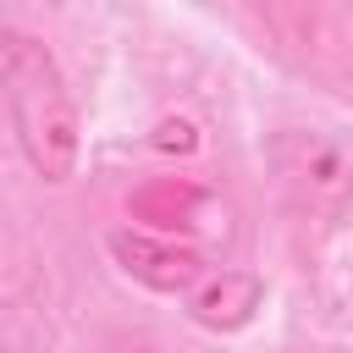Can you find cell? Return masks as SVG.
I'll list each match as a JSON object with an SVG mask.
<instances>
[{
	"label": "cell",
	"mask_w": 353,
	"mask_h": 353,
	"mask_svg": "<svg viewBox=\"0 0 353 353\" xmlns=\"http://www.w3.org/2000/svg\"><path fill=\"white\" fill-rule=\"evenodd\" d=\"M0 105H6L11 138H17L22 160L33 165V176L66 182L77 171L83 121H77L66 72L39 33L0 28Z\"/></svg>",
	"instance_id": "cell-1"
},
{
	"label": "cell",
	"mask_w": 353,
	"mask_h": 353,
	"mask_svg": "<svg viewBox=\"0 0 353 353\" xmlns=\"http://www.w3.org/2000/svg\"><path fill=\"white\" fill-rule=\"evenodd\" d=\"M105 248H110V259H116L138 287H149V292H193V287L210 276V265H204V254H199L193 243L154 237V232H138V226H116V232L105 237Z\"/></svg>",
	"instance_id": "cell-2"
},
{
	"label": "cell",
	"mask_w": 353,
	"mask_h": 353,
	"mask_svg": "<svg viewBox=\"0 0 353 353\" xmlns=\"http://www.w3.org/2000/svg\"><path fill=\"white\" fill-rule=\"evenodd\" d=\"M204 210H210V188L193 176H154V182L127 193V215L138 221V232H154V237L199 232Z\"/></svg>",
	"instance_id": "cell-3"
},
{
	"label": "cell",
	"mask_w": 353,
	"mask_h": 353,
	"mask_svg": "<svg viewBox=\"0 0 353 353\" xmlns=\"http://www.w3.org/2000/svg\"><path fill=\"white\" fill-rule=\"evenodd\" d=\"M265 303V281L254 270H210L188 292V314L204 331H243Z\"/></svg>",
	"instance_id": "cell-4"
},
{
	"label": "cell",
	"mask_w": 353,
	"mask_h": 353,
	"mask_svg": "<svg viewBox=\"0 0 353 353\" xmlns=\"http://www.w3.org/2000/svg\"><path fill=\"white\" fill-rule=\"evenodd\" d=\"M149 143H154V149H165V154H193L204 138H199V127H193L188 116H165V121L149 132Z\"/></svg>",
	"instance_id": "cell-5"
},
{
	"label": "cell",
	"mask_w": 353,
	"mask_h": 353,
	"mask_svg": "<svg viewBox=\"0 0 353 353\" xmlns=\"http://www.w3.org/2000/svg\"><path fill=\"white\" fill-rule=\"evenodd\" d=\"M116 353H160L154 342H127V347H116Z\"/></svg>",
	"instance_id": "cell-6"
}]
</instances>
